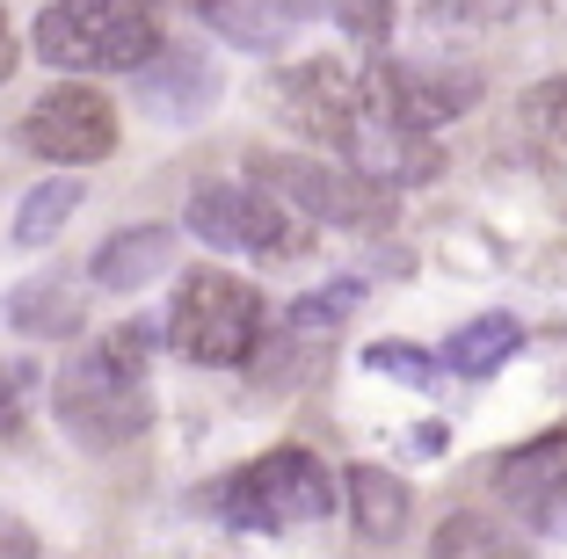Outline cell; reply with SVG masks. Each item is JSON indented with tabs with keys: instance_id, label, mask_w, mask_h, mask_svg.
<instances>
[{
	"instance_id": "obj_1",
	"label": "cell",
	"mask_w": 567,
	"mask_h": 559,
	"mask_svg": "<svg viewBox=\"0 0 567 559\" xmlns=\"http://www.w3.org/2000/svg\"><path fill=\"white\" fill-rule=\"evenodd\" d=\"M161 334L146 320H117L110 334L81 349V356L59 371L51 400H59V428H66L81 451H117L132 436H146L153 400H146V363Z\"/></svg>"
},
{
	"instance_id": "obj_2",
	"label": "cell",
	"mask_w": 567,
	"mask_h": 559,
	"mask_svg": "<svg viewBox=\"0 0 567 559\" xmlns=\"http://www.w3.org/2000/svg\"><path fill=\"white\" fill-rule=\"evenodd\" d=\"M161 51L153 0H51L37 15V59L59 73H138Z\"/></svg>"
},
{
	"instance_id": "obj_3",
	"label": "cell",
	"mask_w": 567,
	"mask_h": 559,
	"mask_svg": "<svg viewBox=\"0 0 567 559\" xmlns=\"http://www.w3.org/2000/svg\"><path fill=\"white\" fill-rule=\"evenodd\" d=\"M167 349L204 371H240L262 349V291L226 269H189L167 306Z\"/></svg>"
},
{
	"instance_id": "obj_4",
	"label": "cell",
	"mask_w": 567,
	"mask_h": 559,
	"mask_svg": "<svg viewBox=\"0 0 567 559\" xmlns=\"http://www.w3.org/2000/svg\"><path fill=\"white\" fill-rule=\"evenodd\" d=\"M218 516L234 530H262V538L269 530L320 524V516H334V473L299 444L262 451L255 465H240V473L218 487Z\"/></svg>"
},
{
	"instance_id": "obj_5",
	"label": "cell",
	"mask_w": 567,
	"mask_h": 559,
	"mask_svg": "<svg viewBox=\"0 0 567 559\" xmlns=\"http://www.w3.org/2000/svg\"><path fill=\"white\" fill-rule=\"evenodd\" d=\"M248 182H262L269 197H284L306 226H342V232H379L393 226V189L357 167L306 161V153H255Z\"/></svg>"
},
{
	"instance_id": "obj_6",
	"label": "cell",
	"mask_w": 567,
	"mask_h": 559,
	"mask_svg": "<svg viewBox=\"0 0 567 559\" xmlns=\"http://www.w3.org/2000/svg\"><path fill=\"white\" fill-rule=\"evenodd\" d=\"M183 226L197 232L204 247H226V255H269V262H291L306 247V226L284 197H269L262 182L234 189V182H197L189 189Z\"/></svg>"
},
{
	"instance_id": "obj_7",
	"label": "cell",
	"mask_w": 567,
	"mask_h": 559,
	"mask_svg": "<svg viewBox=\"0 0 567 559\" xmlns=\"http://www.w3.org/2000/svg\"><path fill=\"white\" fill-rule=\"evenodd\" d=\"M22 146L51 167H95L117 153V102L87 81H59L30 102L22 116Z\"/></svg>"
},
{
	"instance_id": "obj_8",
	"label": "cell",
	"mask_w": 567,
	"mask_h": 559,
	"mask_svg": "<svg viewBox=\"0 0 567 559\" xmlns=\"http://www.w3.org/2000/svg\"><path fill=\"white\" fill-rule=\"evenodd\" d=\"M277 102H284V116H291L306 138L342 146L350 124L364 116V102H371V73H350L342 59H306V66H291L277 81Z\"/></svg>"
},
{
	"instance_id": "obj_9",
	"label": "cell",
	"mask_w": 567,
	"mask_h": 559,
	"mask_svg": "<svg viewBox=\"0 0 567 559\" xmlns=\"http://www.w3.org/2000/svg\"><path fill=\"white\" fill-rule=\"evenodd\" d=\"M495 487L532 530L567 538V428H553V436H538V444L495 458Z\"/></svg>"
},
{
	"instance_id": "obj_10",
	"label": "cell",
	"mask_w": 567,
	"mask_h": 559,
	"mask_svg": "<svg viewBox=\"0 0 567 559\" xmlns=\"http://www.w3.org/2000/svg\"><path fill=\"white\" fill-rule=\"evenodd\" d=\"M342 161H350L357 175L385 182V189H401V182L436 175V146H430V132L401 124V116L385 110L379 95H371V102H364V116L350 124V138H342Z\"/></svg>"
},
{
	"instance_id": "obj_11",
	"label": "cell",
	"mask_w": 567,
	"mask_h": 559,
	"mask_svg": "<svg viewBox=\"0 0 567 559\" xmlns=\"http://www.w3.org/2000/svg\"><path fill=\"white\" fill-rule=\"evenodd\" d=\"M371 95L401 124L436 132V124H451V116H466L481 102V73H466V66H371Z\"/></svg>"
},
{
	"instance_id": "obj_12",
	"label": "cell",
	"mask_w": 567,
	"mask_h": 559,
	"mask_svg": "<svg viewBox=\"0 0 567 559\" xmlns=\"http://www.w3.org/2000/svg\"><path fill=\"white\" fill-rule=\"evenodd\" d=\"M138 95H146L153 116H167V124H189V116H204L218 102V66L212 51H189V44H161L138 66Z\"/></svg>"
},
{
	"instance_id": "obj_13",
	"label": "cell",
	"mask_w": 567,
	"mask_h": 559,
	"mask_svg": "<svg viewBox=\"0 0 567 559\" xmlns=\"http://www.w3.org/2000/svg\"><path fill=\"white\" fill-rule=\"evenodd\" d=\"M167 262H175V232L167 226H124L95 247V269H87V277H95L102 291H146Z\"/></svg>"
},
{
	"instance_id": "obj_14",
	"label": "cell",
	"mask_w": 567,
	"mask_h": 559,
	"mask_svg": "<svg viewBox=\"0 0 567 559\" xmlns=\"http://www.w3.org/2000/svg\"><path fill=\"white\" fill-rule=\"evenodd\" d=\"M342 494H350V524L364 545H393L408 530V487L385 465H350L342 473Z\"/></svg>"
},
{
	"instance_id": "obj_15",
	"label": "cell",
	"mask_w": 567,
	"mask_h": 559,
	"mask_svg": "<svg viewBox=\"0 0 567 559\" xmlns=\"http://www.w3.org/2000/svg\"><path fill=\"white\" fill-rule=\"evenodd\" d=\"M8 320L37 342H66V334H81V291L66 277H37L22 291H8Z\"/></svg>"
},
{
	"instance_id": "obj_16",
	"label": "cell",
	"mask_w": 567,
	"mask_h": 559,
	"mask_svg": "<svg viewBox=\"0 0 567 559\" xmlns=\"http://www.w3.org/2000/svg\"><path fill=\"white\" fill-rule=\"evenodd\" d=\"M524 349V328L509 313H481V320H466V328L444 342V363L458 371V379H487V371H502V363Z\"/></svg>"
},
{
	"instance_id": "obj_17",
	"label": "cell",
	"mask_w": 567,
	"mask_h": 559,
	"mask_svg": "<svg viewBox=\"0 0 567 559\" xmlns=\"http://www.w3.org/2000/svg\"><path fill=\"white\" fill-rule=\"evenodd\" d=\"M81 197H87V189L73 175H51V182H37V189H22L16 218H8V240H16V247L59 240V226H73V211H81Z\"/></svg>"
},
{
	"instance_id": "obj_18",
	"label": "cell",
	"mask_w": 567,
	"mask_h": 559,
	"mask_svg": "<svg viewBox=\"0 0 567 559\" xmlns=\"http://www.w3.org/2000/svg\"><path fill=\"white\" fill-rule=\"evenodd\" d=\"M430 559H524V538H509V530L481 509H458V516L436 524Z\"/></svg>"
},
{
	"instance_id": "obj_19",
	"label": "cell",
	"mask_w": 567,
	"mask_h": 559,
	"mask_svg": "<svg viewBox=\"0 0 567 559\" xmlns=\"http://www.w3.org/2000/svg\"><path fill=\"white\" fill-rule=\"evenodd\" d=\"M212 22L234 37V44L269 51V44H284V30H291V22H299V8H291V0H226Z\"/></svg>"
},
{
	"instance_id": "obj_20",
	"label": "cell",
	"mask_w": 567,
	"mask_h": 559,
	"mask_svg": "<svg viewBox=\"0 0 567 559\" xmlns=\"http://www.w3.org/2000/svg\"><path fill=\"white\" fill-rule=\"evenodd\" d=\"M364 298V283H320V291H306L299 306H291V334H334L342 320H350V306Z\"/></svg>"
},
{
	"instance_id": "obj_21",
	"label": "cell",
	"mask_w": 567,
	"mask_h": 559,
	"mask_svg": "<svg viewBox=\"0 0 567 559\" xmlns=\"http://www.w3.org/2000/svg\"><path fill=\"white\" fill-rule=\"evenodd\" d=\"M524 132L538 138V146H567V73H553V81H538L532 95L517 102Z\"/></svg>"
},
{
	"instance_id": "obj_22",
	"label": "cell",
	"mask_w": 567,
	"mask_h": 559,
	"mask_svg": "<svg viewBox=\"0 0 567 559\" xmlns=\"http://www.w3.org/2000/svg\"><path fill=\"white\" fill-rule=\"evenodd\" d=\"M364 363L379 371V379H401V385H436V356L415 342H371Z\"/></svg>"
},
{
	"instance_id": "obj_23",
	"label": "cell",
	"mask_w": 567,
	"mask_h": 559,
	"mask_svg": "<svg viewBox=\"0 0 567 559\" xmlns=\"http://www.w3.org/2000/svg\"><path fill=\"white\" fill-rule=\"evenodd\" d=\"M328 15L342 22V37H357L364 51H379L393 37V0H328Z\"/></svg>"
},
{
	"instance_id": "obj_24",
	"label": "cell",
	"mask_w": 567,
	"mask_h": 559,
	"mask_svg": "<svg viewBox=\"0 0 567 559\" xmlns=\"http://www.w3.org/2000/svg\"><path fill=\"white\" fill-rule=\"evenodd\" d=\"M30 400H37V363H0V444L8 436H22V422H30Z\"/></svg>"
},
{
	"instance_id": "obj_25",
	"label": "cell",
	"mask_w": 567,
	"mask_h": 559,
	"mask_svg": "<svg viewBox=\"0 0 567 559\" xmlns=\"http://www.w3.org/2000/svg\"><path fill=\"white\" fill-rule=\"evenodd\" d=\"M422 8L444 22H509L517 15V0H422Z\"/></svg>"
},
{
	"instance_id": "obj_26",
	"label": "cell",
	"mask_w": 567,
	"mask_h": 559,
	"mask_svg": "<svg viewBox=\"0 0 567 559\" xmlns=\"http://www.w3.org/2000/svg\"><path fill=\"white\" fill-rule=\"evenodd\" d=\"M0 559H37V530L16 524V516H0Z\"/></svg>"
},
{
	"instance_id": "obj_27",
	"label": "cell",
	"mask_w": 567,
	"mask_h": 559,
	"mask_svg": "<svg viewBox=\"0 0 567 559\" xmlns=\"http://www.w3.org/2000/svg\"><path fill=\"white\" fill-rule=\"evenodd\" d=\"M16 73V30H8V15H0V81Z\"/></svg>"
},
{
	"instance_id": "obj_28",
	"label": "cell",
	"mask_w": 567,
	"mask_h": 559,
	"mask_svg": "<svg viewBox=\"0 0 567 559\" xmlns=\"http://www.w3.org/2000/svg\"><path fill=\"white\" fill-rule=\"evenodd\" d=\"M189 15H218V8H226V0H183Z\"/></svg>"
},
{
	"instance_id": "obj_29",
	"label": "cell",
	"mask_w": 567,
	"mask_h": 559,
	"mask_svg": "<svg viewBox=\"0 0 567 559\" xmlns=\"http://www.w3.org/2000/svg\"><path fill=\"white\" fill-rule=\"evenodd\" d=\"M291 8H306V0H291Z\"/></svg>"
}]
</instances>
